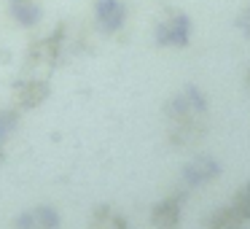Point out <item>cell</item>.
<instances>
[{
    "instance_id": "8",
    "label": "cell",
    "mask_w": 250,
    "mask_h": 229,
    "mask_svg": "<svg viewBox=\"0 0 250 229\" xmlns=\"http://www.w3.org/2000/svg\"><path fill=\"white\" fill-rule=\"evenodd\" d=\"M60 213L51 205H35L14 218L11 229H60Z\"/></svg>"
},
{
    "instance_id": "3",
    "label": "cell",
    "mask_w": 250,
    "mask_h": 229,
    "mask_svg": "<svg viewBox=\"0 0 250 229\" xmlns=\"http://www.w3.org/2000/svg\"><path fill=\"white\" fill-rule=\"evenodd\" d=\"M245 221H250V181H245L237 189V194L231 197V202H226L223 207L212 210V216L205 218L207 229H231L242 227Z\"/></svg>"
},
{
    "instance_id": "10",
    "label": "cell",
    "mask_w": 250,
    "mask_h": 229,
    "mask_svg": "<svg viewBox=\"0 0 250 229\" xmlns=\"http://www.w3.org/2000/svg\"><path fill=\"white\" fill-rule=\"evenodd\" d=\"M8 11H11L14 22L24 30L35 27L41 22V17H43V8L35 0H8Z\"/></svg>"
},
{
    "instance_id": "11",
    "label": "cell",
    "mask_w": 250,
    "mask_h": 229,
    "mask_svg": "<svg viewBox=\"0 0 250 229\" xmlns=\"http://www.w3.org/2000/svg\"><path fill=\"white\" fill-rule=\"evenodd\" d=\"M89 229H129V221L113 205H97L89 216Z\"/></svg>"
},
{
    "instance_id": "14",
    "label": "cell",
    "mask_w": 250,
    "mask_h": 229,
    "mask_svg": "<svg viewBox=\"0 0 250 229\" xmlns=\"http://www.w3.org/2000/svg\"><path fill=\"white\" fill-rule=\"evenodd\" d=\"M245 84H248V89H250V68H248V73H245Z\"/></svg>"
},
{
    "instance_id": "12",
    "label": "cell",
    "mask_w": 250,
    "mask_h": 229,
    "mask_svg": "<svg viewBox=\"0 0 250 229\" xmlns=\"http://www.w3.org/2000/svg\"><path fill=\"white\" fill-rule=\"evenodd\" d=\"M19 121H22V111H19L17 105H14V108H0V146L17 132Z\"/></svg>"
},
{
    "instance_id": "16",
    "label": "cell",
    "mask_w": 250,
    "mask_h": 229,
    "mask_svg": "<svg viewBox=\"0 0 250 229\" xmlns=\"http://www.w3.org/2000/svg\"><path fill=\"white\" fill-rule=\"evenodd\" d=\"M231 229H242V227H231Z\"/></svg>"
},
{
    "instance_id": "4",
    "label": "cell",
    "mask_w": 250,
    "mask_h": 229,
    "mask_svg": "<svg viewBox=\"0 0 250 229\" xmlns=\"http://www.w3.org/2000/svg\"><path fill=\"white\" fill-rule=\"evenodd\" d=\"M51 94V84L49 78L43 76H24L19 81H14L11 87V97H14V105L19 111H35L49 100Z\"/></svg>"
},
{
    "instance_id": "6",
    "label": "cell",
    "mask_w": 250,
    "mask_h": 229,
    "mask_svg": "<svg viewBox=\"0 0 250 229\" xmlns=\"http://www.w3.org/2000/svg\"><path fill=\"white\" fill-rule=\"evenodd\" d=\"M183 202H186V189H178L172 194L162 197L151 207V224L156 229H178L183 218Z\"/></svg>"
},
{
    "instance_id": "2",
    "label": "cell",
    "mask_w": 250,
    "mask_h": 229,
    "mask_svg": "<svg viewBox=\"0 0 250 229\" xmlns=\"http://www.w3.org/2000/svg\"><path fill=\"white\" fill-rule=\"evenodd\" d=\"M67 41H70V33H67V24L60 22L49 35L33 41L24 51V62L22 70L27 76H35V70H51V68L62 65L67 54Z\"/></svg>"
},
{
    "instance_id": "17",
    "label": "cell",
    "mask_w": 250,
    "mask_h": 229,
    "mask_svg": "<svg viewBox=\"0 0 250 229\" xmlns=\"http://www.w3.org/2000/svg\"><path fill=\"white\" fill-rule=\"evenodd\" d=\"M35 3H41V0H35Z\"/></svg>"
},
{
    "instance_id": "7",
    "label": "cell",
    "mask_w": 250,
    "mask_h": 229,
    "mask_svg": "<svg viewBox=\"0 0 250 229\" xmlns=\"http://www.w3.org/2000/svg\"><path fill=\"white\" fill-rule=\"evenodd\" d=\"M94 24L103 35H116L126 24L124 0H97L94 3Z\"/></svg>"
},
{
    "instance_id": "13",
    "label": "cell",
    "mask_w": 250,
    "mask_h": 229,
    "mask_svg": "<svg viewBox=\"0 0 250 229\" xmlns=\"http://www.w3.org/2000/svg\"><path fill=\"white\" fill-rule=\"evenodd\" d=\"M237 27L242 30V33L248 35V38H250V6L245 8L242 14H239V19H237Z\"/></svg>"
},
{
    "instance_id": "15",
    "label": "cell",
    "mask_w": 250,
    "mask_h": 229,
    "mask_svg": "<svg viewBox=\"0 0 250 229\" xmlns=\"http://www.w3.org/2000/svg\"><path fill=\"white\" fill-rule=\"evenodd\" d=\"M3 159H6V151H3V146H0V164H3Z\"/></svg>"
},
{
    "instance_id": "5",
    "label": "cell",
    "mask_w": 250,
    "mask_h": 229,
    "mask_svg": "<svg viewBox=\"0 0 250 229\" xmlns=\"http://www.w3.org/2000/svg\"><path fill=\"white\" fill-rule=\"evenodd\" d=\"M159 46H167V49H183L191 41V19L180 11H172L169 17H164L156 24V33H153Z\"/></svg>"
},
{
    "instance_id": "9",
    "label": "cell",
    "mask_w": 250,
    "mask_h": 229,
    "mask_svg": "<svg viewBox=\"0 0 250 229\" xmlns=\"http://www.w3.org/2000/svg\"><path fill=\"white\" fill-rule=\"evenodd\" d=\"M218 175H221V164H218L215 159L212 157H196L183 167V183L188 186V189H196V186H205V183H210V181H215Z\"/></svg>"
},
{
    "instance_id": "1",
    "label": "cell",
    "mask_w": 250,
    "mask_h": 229,
    "mask_svg": "<svg viewBox=\"0 0 250 229\" xmlns=\"http://www.w3.org/2000/svg\"><path fill=\"white\" fill-rule=\"evenodd\" d=\"M164 119H167V140L175 148L199 146L202 137L207 135V97L194 84H188L167 100Z\"/></svg>"
}]
</instances>
